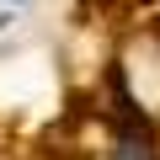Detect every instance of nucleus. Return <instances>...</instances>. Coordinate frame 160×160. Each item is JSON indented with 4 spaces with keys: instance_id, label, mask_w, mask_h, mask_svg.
Masks as SVG:
<instances>
[{
    "instance_id": "1",
    "label": "nucleus",
    "mask_w": 160,
    "mask_h": 160,
    "mask_svg": "<svg viewBox=\"0 0 160 160\" xmlns=\"http://www.w3.org/2000/svg\"><path fill=\"white\" fill-rule=\"evenodd\" d=\"M112 160H160L149 139H118L112 144Z\"/></svg>"
},
{
    "instance_id": "2",
    "label": "nucleus",
    "mask_w": 160,
    "mask_h": 160,
    "mask_svg": "<svg viewBox=\"0 0 160 160\" xmlns=\"http://www.w3.org/2000/svg\"><path fill=\"white\" fill-rule=\"evenodd\" d=\"M6 6H27V0H6Z\"/></svg>"
}]
</instances>
